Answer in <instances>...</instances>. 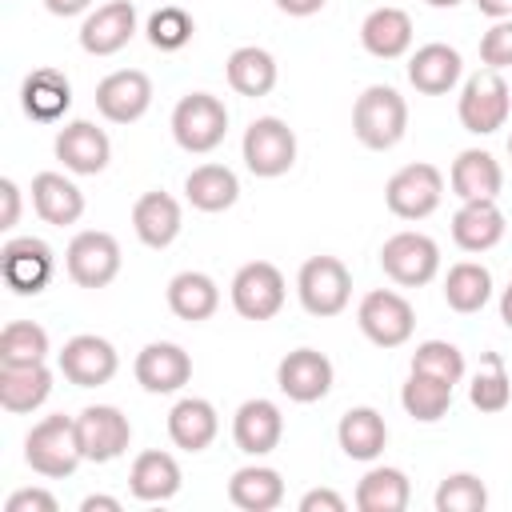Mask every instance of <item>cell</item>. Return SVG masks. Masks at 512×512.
Listing matches in <instances>:
<instances>
[{
    "label": "cell",
    "instance_id": "cb8c5ba5",
    "mask_svg": "<svg viewBox=\"0 0 512 512\" xmlns=\"http://www.w3.org/2000/svg\"><path fill=\"white\" fill-rule=\"evenodd\" d=\"M20 108L24 116L40 120V124H52L60 120L68 108H72V84L60 68H32L20 84Z\"/></svg>",
    "mask_w": 512,
    "mask_h": 512
},
{
    "label": "cell",
    "instance_id": "8fae6325",
    "mask_svg": "<svg viewBox=\"0 0 512 512\" xmlns=\"http://www.w3.org/2000/svg\"><path fill=\"white\" fill-rule=\"evenodd\" d=\"M228 292H232V308L244 320H256V324L260 320H272L284 308V296H288L284 272L276 264H268V260H252V264L236 268Z\"/></svg>",
    "mask_w": 512,
    "mask_h": 512
},
{
    "label": "cell",
    "instance_id": "7c38bea8",
    "mask_svg": "<svg viewBox=\"0 0 512 512\" xmlns=\"http://www.w3.org/2000/svg\"><path fill=\"white\" fill-rule=\"evenodd\" d=\"M52 272H56V256L40 236H12L0 248V276L16 296L44 292Z\"/></svg>",
    "mask_w": 512,
    "mask_h": 512
},
{
    "label": "cell",
    "instance_id": "f35d334b",
    "mask_svg": "<svg viewBox=\"0 0 512 512\" xmlns=\"http://www.w3.org/2000/svg\"><path fill=\"white\" fill-rule=\"evenodd\" d=\"M48 360V332L36 320H12L0 332V364H44Z\"/></svg>",
    "mask_w": 512,
    "mask_h": 512
},
{
    "label": "cell",
    "instance_id": "277c9868",
    "mask_svg": "<svg viewBox=\"0 0 512 512\" xmlns=\"http://www.w3.org/2000/svg\"><path fill=\"white\" fill-rule=\"evenodd\" d=\"M508 112H512V88L504 84L500 72L484 68V72L464 80L460 100H456V116H460L464 132L492 136V132H500L508 124Z\"/></svg>",
    "mask_w": 512,
    "mask_h": 512
},
{
    "label": "cell",
    "instance_id": "ee69618b",
    "mask_svg": "<svg viewBox=\"0 0 512 512\" xmlns=\"http://www.w3.org/2000/svg\"><path fill=\"white\" fill-rule=\"evenodd\" d=\"M480 64L492 68V72L512 64V16L492 20V28L480 36Z\"/></svg>",
    "mask_w": 512,
    "mask_h": 512
},
{
    "label": "cell",
    "instance_id": "d4e9b609",
    "mask_svg": "<svg viewBox=\"0 0 512 512\" xmlns=\"http://www.w3.org/2000/svg\"><path fill=\"white\" fill-rule=\"evenodd\" d=\"M448 184L460 200H496L500 188H504V168L492 152L484 148H464L456 160H452V172H448Z\"/></svg>",
    "mask_w": 512,
    "mask_h": 512
},
{
    "label": "cell",
    "instance_id": "bcb514c9",
    "mask_svg": "<svg viewBox=\"0 0 512 512\" xmlns=\"http://www.w3.org/2000/svg\"><path fill=\"white\" fill-rule=\"evenodd\" d=\"M0 200H4V212H0V228L12 232L20 224V184L12 176L0 180Z\"/></svg>",
    "mask_w": 512,
    "mask_h": 512
},
{
    "label": "cell",
    "instance_id": "7dc6e473",
    "mask_svg": "<svg viewBox=\"0 0 512 512\" xmlns=\"http://www.w3.org/2000/svg\"><path fill=\"white\" fill-rule=\"evenodd\" d=\"M344 496L332 492V488H312L300 496V512H344Z\"/></svg>",
    "mask_w": 512,
    "mask_h": 512
},
{
    "label": "cell",
    "instance_id": "8d00e7d4",
    "mask_svg": "<svg viewBox=\"0 0 512 512\" xmlns=\"http://www.w3.org/2000/svg\"><path fill=\"white\" fill-rule=\"evenodd\" d=\"M444 300H448V308L460 312V316L480 312V308L492 300V272H488L484 264H476V260L452 264L448 276H444Z\"/></svg>",
    "mask_w": 512,
    "mask_h": 512
},
{
    "label": "cell",
    "instance_id": "d6a6232c",
    "mask_svg": "<svg viewBox=\"0 0 512 512\" xmlns=\"http://www.w3.org/2000/svg\"><path fill=\"white\" fill-rule=\"evenodd\" d=\"M228 500L240 512H272L284 504V480L268 464H244L228 480Z\"/></svg>",
    "mask_w": 512,
    "mask_h": 512
},
{
    "label": "cell",
    "instance_id": "30bf717a",
    "mask_svg": "<svg viewBox=\"0 0 512 512\" xmlns=\"http://www.w3.org/2000/svg\"><path fill=\"white\" fill-rule=\"evenodd\" d=\"M356 324L360 332L376 344V348H400L412 340V328H416V312L412 304L392 292V288H372L364 292L360 308H356Z\"/></svg>",
    "mask_w": 512,
    "mask_h": 512
},
{
    "label": "cell",
    "instance_id": "52a82bcc",
    "mask_svg": "<svg viewBox=\"0 0 512 512\" xmlns=\"http://www.w3.org/2000/svg\"><path fill=\"white\" fill-rule=\"evenodd\" d=\"M440 200H444V176L436 164H424V160L404 164L384 184V204L400 220H424L440 208Z\"/></svg>",
    "mask_w": 512,
    "mask_h": 512
},
{
    "label": "cell",
    "instance_id": "3957f363",
    "mask_svg": "<svg viewBox=\"0 0 512 512\" xmlns=\"http://www.w3.org/2000/svg\"><path fill=\"white\" fill-rule=\"evenodd\" d=\"M172 136L192 156H208L212 148H220L224 136H228V108H224V100L212 96V92L180 96L176 108H172Z\"/></svg>",
    "mask_w": 512,
    "mask_h": 512
},
{
    "label": "cell",
    "instance_id": "d590c367",
    "mask_svg": "<svg viewBox=\"0 0 512 512\" xmlns=\"http://www.w3.org/2000/svg\"><path fill=\"white\" fill-rule=\"evenodd\" d=\"M408 500H412V484L392 464L368 468L360 476V484H356V508L360 512H404Z\"/></svg>",
    "mask_w": 512,
    "mask_h": 512
},
{
    "label": "cell",
    "instance_id": "f546056e",
    "mask_svg": "<svg viewBox=\"0 0 512 512\" xmlns=\"http://www.w3.org/2000/svg\"><path fill=\"white\" fill-rule=\"evenodd\" d=\"M216 432H220V416H216L212 400H204V396H184V400L172 404V412H168V436H172L176 448H184V452H204V448L216 440Z\"/></svg>",
    "mask_w": 512,
    "mask_h": 512
},
{
    "label": "cell",
    "instance_id": "836d02e7",
    "mask_svg": "<svg viewBox=\"0 0 512 512\" xmlns=\"http://www.w3.org/2000/svg\"><path fill=\"white\" fill-rule=\"evenodd\" d=\"M224 76H228L232 92H240V96H248V100H260V96H268V92L276 88L280 68H276V56H272L268 48L244 44V48H236V52L228 56Z\"/></svg>",
    "mask_w": 512,
    "mask_h": 512
},
{
    "label": "cell",
    "instance_id": "5b68a950",
    "mask_svg": "<svg viewBox=\"0 0 512 512\" xmlns=\"http://www.w3.org/2000/svg\"><path fill=\"white\" fill-rule=\"evenodd\" d=\"M296 296L308 316H340L352 300V272L336 256H308L296 272Z\"/></svg>",
    "mask_w": 512,
    "mask_h": 512
},
{
    "label": "cell",
    "instance_id": "4fadbf2b",
    "mask_svg": "<svg viewBox=\"0 0 512 512\" xmlns=\"http://www.w3.org/2000/svg\"><path fill=\"white\" fill-rule=\"evenodd\" d=\"M76 436H80V452L92 464H112L116 456L128 452L132 444V424L116 404H88L76 416Z\"/></svg>",
    "mask_w": 512,
    "mask_h": 512
},
{
    "label": "cell",
    "instance_id": "11a10c76",
    "mask_svg": "<svg viewBox=\"0 0 512 512\" xmlns=\"http://www.w3.org/2000/svg\"><path fill=\"white\" fill-rule=\"evenodd\" d=\"M508 156H512V136H508Z\"/></svg>",
    "mask_w": 512,
    "mask_h": 512
},
{
    "label": "cell",
    "instance_id": "ba28073f",
    "mask_svg": "<svg viewBox=\"0 0 512 512\" xmlns=\"http://www.w3.org/2000/svg\"><path fill=\"white\" fill-rule=\"evenodd\" d=\"M380 268L400 288H424L440 272V244L424 232H396L380 248Z\"/></svg>",
    "mask_w": 512,
    "mask_h": 512
},
{
    "label": "cell",
    "instance_id": "8992f818",
    "mask_svg": "<svg viewBox=\"0 0 512 512\" xmlns=\"http://www.w3.org/2000/svg\"><path fill=\"white\" fill-rule=\"evenodd\" d=\"M244 168L260 180H276L296 164V132L280 116H256L240 140Z\"/></svg>",
    "mask_w": 512,
    "mask_h": 512
},
{
    "label": "cell",
    "instance_id": "f6af8a7d",
    "mask_svg": "<svg viewBox=\"0 0 512 512\" xmlns=\"http://www.w3.org/2000/svg\"><path fill=\"white\" fill-rule=\"evenodd\" d=\"M4 512H56V496L48 488H20L8 496Z\"/></svg>",
    "mask_w": 512,
    "mask_h": 512
},
{
    "label": "cell",
    "instance_id": "c3c4849f",
    "mask_svg": "<svg viewBox=\"0 0 512 512\" xmlns=\"http://www.w3.org/2000/svg\"><path fill=\"white\" fill-rule=\"evenodd\" d=\"M324 4H328V0H276V8H280L284 16H296V20H304V16H316Z\"/></svg>",
    "mask_w": 512,
    "mask_h": 512
},
{
    "label": "cell",
    "instance_id": "9c48e42d",
    "mask_svg": "<svg viewBox=\"0 0 512 512\" xmlns=\"http://www.w3.org/2000/svg\"><path fill=\"white\" fill-rule=\"evenodd\" d=\"M64 268H68V280L76 288H108L120 276V244H116V236L100 232V228L76 232L68 252H64Z\"/></svg>",
    "mask_w": 512,
    "mask_h": 512
},
{
    "label": "cell",
    "instance_id": "83f0119b",
    "mask_svg": "<svg viewBox=\"0 0 512 512\" xmlns=\"http://www.w3.org/2000/svg\"><path fill=\"white\" fill-rule=\"evenodd\" d=\"M504 212L496 208V200H460L456 216H452V240L464 252H488L504 240Z\"/></svg>",
    "mask_w": 512,
    "mask_h": 512
},
{
    "label": "cell",
    "instance_id": "4316f807",
    "mask_svg": "<svg viewBox=\"0 0 512 512\" xmlns=\"http://www.w3.org/2000/svg\"><path fill=\"white\" fill-rule=\"evenodd\" d=\"M128 492L144 504H164L180 492V464L172 452H160V448H148L132 460L128 468Z\"/></svg>",
    "mask_w": 512,
    "mask_h": 512
},
{
    "label": "cell",
    "instance_id": "f5cc1de1",
    "mask_svg": "<svg viewBox=\"0 0 512 512\" xmlns=\"http://www.w3.org/2000/svg\"><path fill=\"white\" fill-rule=\"evenodd\" d=\"M500 320H504V328H512V284L500 292Z\"/></svg>",
    "mask_w": 512,
    "mask_h": 512
},
{
    "label": "cell",
    "instance_id": "484cf974",
    "mask_svg": "<svg viewBox=\"0 0 512 512\" xmlns=\"http://www.w3.org/2000/svg\"><path fill=\"white\" fill-rule=\"evenodd\" d=\"M32 208L44 224L68 228L84 216V192L64 172H36L32 176Z\"/></svg>",
    "mask_w": 512,
    "mask_h": 512
},
{
    "label": "cell",
    "instance_id": "db71d44e",
    "mask_svg": "<svg viewBox=\"0 0 512 512\" xmlns=\"http://www.w3.org/2000/svg\"><path fill=\"white\" fill-rule=\"evenodd\" d=\"M424 4H428V8H456L460 0H424Z\"/></svg>",
    "mask_w": 512,
    "mask_h": 512
},
{
    "label": "cell",
    "instance_id": "5bb4252c",
    "mask_svg": "<svg viewBox=\"0 0 512 512\" xmlns=\"http://www.w3.org/2000/svg\"><path fill=\"white\" fill-rule=\"evenodd\" d=\"M148 108H152V80L140 68L108 72L96 84V112L108 124H136Z\"/></svg>",
    "mask_w": 512,
    "mask_h": 512
},
{
    "label": "cell",
    "instance_id": "7402d4cb",
    "mask_svg": "<svg viewBox=\"0 0 512 512\" xmlns=\"http://www.w3.org/2000/svg\"><path fill=\"white\" fill-rule=\"evenodd\" d=\"M460 72H464L460 52L448 48V44H440V40H432V44H424V48H416V52L408 56V84H412L416 92H424V96H444V92H452L456 80H460Z\"/></svg>",
    "mask_w": 512,
    "mask_h": 512
},
{
    "label": "cell",
    "instance_id": "1f68e13d",
    "mask_svg": "<svg viewBox=\"0 0 512 512\" xmlns=\"http://www.w3.org/2000/svg\"><path fill=\"white\" fill-rule=\"evenodd\" d=\"M336 440H340V448H344L348 460H364V464H368V460H376V456L384 452V444H388V424H384V416H380L376 408L360 404V408H348V412L340 416Z\"/></svg>",
    "mask_w": 512,
    "mask_h": 512
},
{
    "label": "cell",
    "instance_id": "f907efd6",
    "mask_svg": "<svg viewBox=\"0 0 512 512\" xmlns=\"http://www.w3.org/2000/svg\"><path fill=\"white\" fill-rule=\"evenodd\" d=\"M124 504L116 496H84L80 500V512H120Z\"/></svg>",
    "mask_w": 512,
    "mask_h": 512
},
{
    "label": "cell",
    "instance_id": "d6986e66",
    "mask_svg": "<svg viewBox=\"0 0 512 512\" xmlns=\"http://www.w3.org/2000/svg\"><path fill=\"white\" fill-rule=\"evenodd\" d=\"M136 36V4L132 0H108L80 24V48L88 56H116Z\"/></svg>",
    "mask_w": 512,
    "mask_h": 512
},
{
    "label": "cell",
    "instance_id": "ffe728a7",
    "mask_svg": "<svg viewBox=\"0 0 512 512\" xmlns=\"http://www.w3.org/2000/svg\"><path fill=\"white\" fill-rule=\"evenodd\" d=\"M280 436H284V412L280 404L256 396V400H244L232 416V440L244 456H268L280 448Z\"/></svg>",
    "mask_w": 512,
    "mask_h": 512
},
{
    "label": "cell",
    "instance_id": "9a60e30c",
    "mask_svg": "<svg viewBox=\"0 0 512 512\" xmlns=\"http://www.w3.org/2000/svg\"><path fill=\"white\" fill-rule=\"evenodd\" d=\"M56 364H60V376H64L68 384H76V388H100V384H108V380L116 376L120 356H116V348H112L104 336L84 332V336H72V340L60 348Z\"/></svg>",
    "mask_w": 512,
    "mask_h": 512
},
{
    "label": "cell",
    "instance_id": "4dcf8cb0",
    "mask_svg": "<svg viewBox=\"0 0 512 512\" xmlns=\"http://www.w3.org/2000/svg\"><path fill=\"white\" fill-rule=\"evenodd\" d=\"M168 308H172L176 320L200 324V320L216 316V308H220V288H216V280H212L208 272H196V268L176 272V276L168 280Z\"/></svg>",
    "mask_w": 512,
    "mask_h": 512
},
{
    "label": "cell",
    "instance_id": "60d3db41",
    "mask_svg": "<svg viewBox=\"0 0 512 512\" xmlns=\"http://www.w3.org/2000/svg\"><path fill=\"white\" fill-rule=\"evenodd\" d=\"M432 504H436V512H484L488 508V488L476 472H452L436 484Z\"/></svg>",
    "mask_w": 512,
    "mask_h": 512
},
{
    "label": "cell",
    "instance_id": "7a4b0ae2",
    "mask_svg": "<svg viewBox=\"0 0 512 512\" xmlns=\"http://www.w3.org/2000/svg\"><path fill=\"white\" fill-rule=\"evenodd\" d=\"M24 464L36 472V476H48V480H64L72 476L80 464H84V452H80V436H76V416H44L28 428L24 436Z\"/></svg>",
    "mask_w": 512,
    "mask_h": 512
},
{
    "label": "cell",
    "instance_id": "b9f144b4",
    "mask_svg": "<svg viewBox=\"0 0 512 512\" xmlns=\"http://www.w3.org/2000/svg\"><path fill=\"white\" fill-rule=\"evenodd\" d=\"M464 368H468L464 364V352L452 340H424L412 352V372H428L436 380H448L452 388L464 380Z\"/></svg>",
    "mask_w": 512,
    "mask_h": 512
},
{
    "label": "cell",
    "instance_id": "603a6c76",
    "mask_svg": "<svg viewBox=\"0 0 512 512\" xmlns=\"http://www.w3.org/2000/svg\"><path fill=\"white\" fill-rule=\"evenodd\" d=\"M360 44L376 60H400L412 48V16L404 8H372L360 24Z\"/></svg>",
    "mask_w": 512,
    "mask_h": 512
},
{
    "label": "cell",
    "instance_id": "681fc988",
    "mask_svg": "<svg viewBox=\"0 0 512 512\" xmlns=\"http://www.w3.org/2000/svg\"><path fill=\"white\" fill-rule=\"evenodd\" d=\"M44 8H48L52 16H80V12L92 8V0H44Z\"/></svg>",
    "mask_w": 512,
    "mask_h": 512
},
{
    "label": "cell",
    "instance_id": "7bdbcfd3",
    "mask_svg": "<svg viewBox=\"0 0 512 512\" xmlns=\"http://www.w3.org/2000/svg\"><path fill=\"white\" fill-rule=\"evenodd\" d=\"M144 32H148V44H152L156 52H180V48L192 40L196 24H192V16H188L184 8L164 4V8H156V12L148 16Z\"/></svg>",
    "mask_w": 512,
    "mask_h": 512
},
{
    "label": "cell",
    "instance_id": "816d5d0a",
    "mask_svg": "<svg viewBox=\"0 0 512 512\" xmlns=\"http://www.w3.org/2000/svg\"><path fill=\"white\" fill-rule=\"evenodd\" d=\"M476 8H480L484 16H492V20L512 16V0H476Z\"/></svg>",
    "mask_w": 512,
    "mask_h": 512
},
{
    "label": "cell",
    "instance_id": "ac0fdd59",
    "mask_svg": "<svg viewBox=\"0 0 512 512\" xmlns=\"http://www.w3.org/2000/svg\"><path fill=\"white\" fill-rule=\"evenodd\" d=\"M52 152H56V160H60L68 172H76V176H96V172H104L108 160H112V140H108V132L96 128L92 120H72V124H64V128L56 132Z\"/></svg>",
    "mask_w": 512,
    "mask_h": 512
},
{
    "label": "cell",
    "instance_id": "ab89813d",
    "mask_svg": "<svg viewBox=\"0 0 512 512\" xmlns=\"http://www.w3.org/2000/svg\"><path fill=\"white\" fill-rule=\"evenodd\" d=\"M468 400H472V408H480V412H504L508 404H512V384H508V372H504V360L496 356V352H484L480 356V372L472 376V384H468Z\"/></svg>",
    "mask_w": 512,
    "mask_h": 512
},
{
    "label": "cell",
    "instance_id": "44dd1931",
    "mask_svg": "<svg viewBox=\"0 0 512 512\" xmlns=\"http://www.w3.org/2000/svg\"><path fill=\"white\" fill-rule=\"evenodd\" d=\"M132 228L140 236L144 248H168L180 228H184V212H180V200L168 196V192H144L136 204H132Z\"/></svg>",
    "mask_w": 512,
    "mask_h": 512
},
{
    "label": "cell",
    "instance_id": "e575fe53",
    "mask_svg": "<svg viewBox=\"0 0 512 512\" xmlns=\"http://www.w3.org/2000/svg\"><path fill=\"white\" fill-rule=\"evenodd\" d=\"M184 196L200 212H224L240 200V180L228 164H200L184 176Z\"/></svg>",
    "mask_w": 512,
    "mask_h": 512
},
{
    "label": "cell",
    "instance_id": "6da1fadb",
    "mask_svg": "<svg viewBox=\"0 0 512 512\" xmlns=\"http://www.w3.org/2000/svg\"><path fill=\"white\" fill-rule=\"evenodd\" d=\"M352 132L372 152L396 148L408 132V100L392 84H368L352 104Z\"/></svg>",
    "mask_w": 512,
    "mask_h": 512
},
{
    "label": "cell",
    "instance_id": "f1b7e54d",
    "mask_svg": "<svg viewBox=\"0 0 512 512\" xmlns=\"http://www.w3.org/2000/svg\"><path fill=\"white\" fill-rule=\"evenodd\" d=\"M52 396V368L48 364H0V408L12 416L36 412Z\"/></svg>",
    "mask_w": 512,
    "mask_h": 512
},
{
    "label": "cell",
    "instance_id": "2e32d148",
    "mask_svg": "<svg viewBox=\"0 0 512 512\" xmlns=\"http://www.w3.org/2000/svg\"><path fill=\"white\" fill-rule=\"evenodd\" d=\"M332 360L316 348H292L280 364H276V388L292 400V404H316L332 392Z\"/></svg>",
    "mask_w": 512,
    "mask_h": 512
},
{
    "label": "cell",
    "instance_id": "74e56055",
    "mask_svg": "<svg viewBox=\"0 0 512 512\" xmlns=\"http://www.w3.org/2000/svg\"><path fill=\"white\" fill-rule=\"evenodd\" d=\"M400 404L412 420L420 424H436L440 416H448L452 408V384L448 380H436L428 372H408L404 388H400Z\"/></svg>",
    "mask_w": 512,
    "mask_h": 512
},
{
    "label": "cell",
    "instance_id": "e0dca14e",
    "mask_svg": "<svg viewBox=\"0 0 512 512\" xmlns=\"http://www.w3.org/2000/svg\"><path fill=\"white\" fill-rule=\"evenodd\" d=\"M136 384L152 396H168V392H180L188 380H192V356L172 344V340H152L136 352Z\"/></svg>",
    "mask_w": 512,
    "mask_h": 512
}]
</instances>
